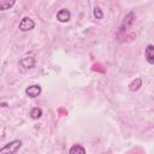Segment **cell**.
<instances>
[{"mask_svg":"<svg viewBox=\"0 0 154 154\" xmlns=\"http://www.w3.org/2000/svg\"><path fill=\"white\" fill-rule=\"evenodd\" d=\"M22 147V141L20 140H14L7 144H5L0 149V154H16L19 148Z\"/></svg>","mask_w":154,"mask_h":154,"instance_id":"6da1fadb","label":"cell"},{"mask_svg":"<svg viewBox=\"0 0 154 154\" xmlns=\"http://www.w3.org/2000/svg\"><path fill=\"white\" fill-rule=\"evenodd\" d=\"M18 28H19V30H22V31H29V30H31V29L35 28V22H34L31 18H29V17H24V18L20 20Z\"/></svg>","mask_w":154,"mask_h":154,"instance_id":"7a4b0ae2","label":"cell"},{"mask_svg":"<svg viewBox=\"0 0 154 154\" xmlns=\"http://www.w3.org/2000/svg\"><path fill=\"white\" fill-rule=\"evenodd\" d=\"M42 91V88L37 84H34V85H30L25 89V94L29 96V97H37Z\"/></svg>","mask_w":154,"mask_h":154,"instance_id":"3957f363","label":"cell"},{"mask_svg":"<svg viewBox=\"0 0 154 154\" xmlns=\"http://www.w3.org/2000/svg\"><path fill=\"white\" fill-rule=\"evenodd\" d=\"M70 18H71V13H70V11L66 10V8H63V10H60V11L57 13V19H58L59 22H61V23L69 22Z\"/></svg>","mask_w":154,"mask_h":154,"instance_id":"277c9868","label":"cell"},{"mask_svg":"<svg viewBox=\"0 0 154 154\" xmlns=\"http://www.w3.org/2000/svg\"><path fill=\"white\" fill-rule=\"evenodd\" d=\"M19 65L24 69H32L35 66V59L32 57H25L19 60Z\"/></svg>","mask_w":154,"mask_h":154,"instance_id":"5b68a950","label":"cell"},{"mask_svg":"<svg viewBox=\"0 0 154 154\" xmlns=\"http://www.w3.org/2000/svg\"><path fill=\"white\" fill-rule=\"evenodd\" d=\"M144 55H146V59L149 64H154V47L153 45H148L146 51H144Z\"/></svg>","mask_w":154,"mask_h":154,"instance_id":"8992f818","label":"cell"},{"mask_svg":"<svg viewBox=\"0 0 154 154\" xmlns=\"http://www.w3.org/2000/svg\"><path fill=\"white\" fill-rule=\"evenodd\" d=\"M69 154H85V149L81 144H73L70 148Z\"/></svg>","mask_w":154,"mask_h":154,"instance_id":"52a82bcc","label":"cell"},{"mask_svg":"<svg viewBox=\"0 0 154 154\" xmlns=\"http://www.w3.org/2000/svg\"><path fill=\"white\" fill-rule=\"evenodd\" d=\"M16 4V1H8V0H4L0 1V11H5V10H10L13 5Z\"/></svg>","mask_w":154,"mask_h":154,"instance_id":"ba28073f","label":"cell"},{"mask_svg":"<svg viewBox=\"0 0 154 154\" xmlns=\"http://www.w3.org/2000/svg\"><path fill=\"white\" fill-rule=\"evenodd\" d=\"M30 117L32 119H38L42 117V109L40 107H34L31 111H30Z\"/></svg>","mask_w":154,"mask_h":154,"instance_id":"9c48e42d","label":"cell"},{"mask_svg":"<svg viewBox=\"0 0 154 154\" xmlns=\"http://www.w3.org/2000/svg\"><path fill=\"white\" fill-rule=\"evenodd\" d=\"M141 84H142V81H141V78H136L135 81H132L131 83H130V85H129V89L130 90H137L140 87H141Z\"/></svg>","mask_w":154,"mask_h":154,"instance_id":"30bf717a","label":"cell"},{"mask_svg":"<svg viewBox=\"0 0 154 154\" xmlns=\"http://www.w3.org/2000/svg\"><path fill=\"white\" fill-rule=\"evenodd\" d=\"M134 19H135V14L132 13V12H130L125 18H124V22H123V24L125 25V26H128V25H130L132 22H134Z\"/></svg>","mask_w":154,"mask_h":154,"instance_id":"8fae6325","label":"cell"},{"mask_svg":"<svg viewBox=\"0 0 154 154\" xmlns=\"http://www.w3.org/2000/svg\"><path fill=\"white\" fill-rule=\"evenodd\" d=\"M94 17H95L96 19H101V18L103 17V13H102V11H101L100 7H95V8H94Z\"/></svg>","mask_w":154,"mask_h":154,"instance_id":"7c38bea8","label":"cell"}]
</instances>
